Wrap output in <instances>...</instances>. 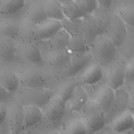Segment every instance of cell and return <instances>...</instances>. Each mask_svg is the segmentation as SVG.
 <instances>
[{
	"label": "cell",
	"mask_w": 134,
	"mask_h": 134,
	"mask_svg": "<svg viewBox=\"0 0 134 134\" xmlns=\"http://www.w3.org/2000/svg\"><path fill=\"white\" fill-rule=\"evenodd\" d=\"M90 49L93 60L103 69L107 68L118 57L117 48L103 35L96 38Z\"/></svg>",
	"instance_id": "cell-1"
},
{
	"label": "cell",
	"mask_w": 134,
	"mask_h": 134,
	"mask_svg": "<svg viewBox=\"0 0 134 134\" xmlns=\"http://www.w3.org/2000/svg\"><path fill=\"white\" fill-rule=\"evenodd\" d=\"M82 121L87 134H95L106 126L105 114L99 105L93 99L88 100L81 110Z\"/></svg>",
	"instance_id": "cell-2"
},
{
	"label": "cell",
	"mask_w": 134,
	"mask_h": 134,
	"mask_svg": "<svg viewBox=\"0 0 134 134\" xmlns=\"http://www.w3.org/2000/svg\"><path fill=\"white\" fill-rule=\"evenodd\" d=\"M55 94L54 91L46 88L21 87L16 91L17 98L23 106L35 105L41 109Z\"/></svg>",
	"instance_id": "cell-3"
},
{
	"label": "cell",
	"mask_w": 134,
	"mask_h": 134,
	"mask_svg": "<svg viewBox=\"0 0 134 134\" xmlns=\"http://www.w3.org/2000/svg\"><path fill=\"white\" fill-rule=\"evenodd\" d=\"M17 74L21 87L44 88L47 83V77L38 66H25Z\"/></svg>",
	"instance_id": "cell-4"
},
{
	"label": "cell",
	"mask_w": 134,
	"mask_h": 134,
	"mask_svg": "<svg viewBox=\"0 0 134 134\" xmlns=\"http://www.w3.org/2000/svg\"><path fill=\"white\" fill-rule=\"evenodd\" d=\"M127 61L118 57L106 68L105 85L115 91L124 85Z\"/></svg>",
	"instance_id": "cell-5"
},
{
	"label": "cell",
	"mask_w": 134,
	"mask_h": 134,
	"mask_svg": "<svg viewBox=\"0 0 134 134\" xmlns=\"http://www.w3.org/2000/svg\"><path fill=\"white\" fill-rule=\"evenodd\" d=\"M93 59L90 52L85 54H72L67 65L60 70V75L63 80L75 77Z\"/></svg>",
	"instance_id": "cell-6"
},
{
	"label": "cell",
	"mask_w": 134,
	"mask_h": 134,
	"mask_svg": "<svg viewBox=\"0 0 134 134\" xmlns=\"http://www.w3.org/2000/svg\"><path fill=\"white\" fill-rule=\"evenodd\" d=\"M66 108V103L56 94L41 108L42 116L54 123H58L63 118Z\"/></svg>",
	"instance_id": "cell-7"
},
{
	"label": "cell",
	"mask_w": 134,
	"mask_h": 134,
	"mask_svg": "<svg viewBox=\"0 0 134 134\" xmlns=\"http://www.w3.org/2000/svg\"><path fill=\"white\" fill-rule=\"evenodd\" d=\"M129 97V91L121 87L115 91V99L110 110L105 115L106 125L127 111Z\"/></svg>",
	"instance_id": "cell-8"
},
{
	"label": "cell",
	"mask_w": 134,
	"mask_h": 134,
	"mask_svg": "<svg viewBox=\"0 0 134 134\" xmlns=\"http://www.w3.org/2000/svg\"><path fill=\"white\" fill-rule=\"evenodd\" d=\"M127 34V25L113 13L110 22L103 36L108 38L118 48L124 41Z\"/></svg>",
	"instance_id": "cell-9"
},
{
	"label": "cell",
	"mask_w": 134,
	"mask_h": 134,
	"mask_svg": "<svg viewBox=\"0 0 134 134\" xmlns=\"http://www.w3.org/2000/svg\"><path fill=\"white\" fill-rule=\"evenodd\" d=\"M113 13L128 26L134 25V1H113L111 8Z\"/></svg>",
	"instance_id": "cell-10"
},
{
	"label": "cell",
	"mask_w": 134,
	"mask_h": 134,
	"mask_svg": "<svg viewBox=\"0 0 134 134\" xmlns=\"http://www.w3.org/2000/svg\"><path fill=\"white\" fill-rule=\"evenodd\" d=\"M104 69L94 60L92 61L77 75L80 83L92 85L98 83L104 77Z\"/></svg>",
	"instance_id": "cell-11"
},
{
	"label": "cell",
	"mask_w": 134,
	"mask_h": 134,
	"mask_svg": "<svg viewBox=\"0 0 134 134\" xmlns=\"http://www.w3.org/2000/svg\"><path fill=\"white\" fill-rule=\"evenodd\" d=\"M8 123L12 134H21L24 121L23 105L17 101L12 103L7 110Z\"/></svg>",
	"instance_id": "cell-12"
},
{
	"label": "cell",
	"mask_w": 134,
	"mask_h": 134,
	"mask_svg": "<svg viewBox=\"0 0 134 134\" xmlns=\"http://www.w3.org/2000/svg\"><path fill=\"white\" fill-rule=\"evenodd\" d=\"M72 55L67 48L50 51L47 57L48 63L53 69L60 71L69 63Z\"/></svg>",
	"instance_id": "cell-13"
},
{
	"label": "cell",
	"mask_w": 134,
	"mask_h": 134,
	"mask_svg": "<svg viewBox=\"0 0 134 134\" xmlns=\"http://www.w3.org/2000/svg\"><path fill=\"white\" fill-rule=\"evenodd\" d=\"M47 19L43 1L32 2L26 11L24 20L37 26Z\"/></svg>",
	"instance_id": "cell-14"
},
{
	"label": "cell",
	"mask_w": 134,
	"mask_h": 134,
	"mask_svg": "<svg viewBox=\"0 0 134 134\" xmlns=\"http://www.w3.org/2000/svg\"><path fill=\"white\" fill-rule=\"evenodd\" d=\"M109 125L111 130L115 133H125L133 127V115L126 111L114 119Z\"/></svg>",
	"instance_id": "cell-15"
},
{
	"label": "cell",
	"mask_w": 134,
	"mask_h": 134,
	"mask_svg": "<svg viewBox=\"0 0 134 134\" xmlns=\"http://www.w3.org/2000/svg\"><path fill=\"white\" fill-rule=\"evenodd\" d=\"M114 99L115 91L105 85L97 91L93 100L99 105L106 115L113 105Z\"/></svg>",
	"instance_id": "cell-16"
},
{
	"label": "cell",
	"mask_w": 134,
	"mask_h": 134,
	"mask_svg": "<svg viewBox=\"0 0 134 134\" xmlns=\"http://www.w3.org/2000/svg\"><path fill=\"white\" fill-rule=\"evenodd\" d=\"M20 46L21 54L30 65L38 66L43 64L44 61L39 45L22 42Z\"/></svg>",
	"instance_id": "cell-17"
},
{
	"label": "cell",
	"mask_w": 134,
	"mask_h": 134,
	"mask_svg": "<svg viewBox=\"0 0 134 134\" xmlns=\"http://www.w3.org/2000/svg\"><path fill=\"white\" fill-rule=\"evenodd\" d=\"M19 37L25 43L40 45L42 42L38 34L37 26L25 20L20 23Z\"/></svg>",
	"instance_id": "cell-18"
},
{
	"label": "cell",
	"mask_w": 134,
	"mask_h": 134,
	"mask_svg": "<svg viewBox=\"0 0 134 134\" xmlns=\"http://www.w3.org/2000/svg\"><path fill=\"white\" fill-rule=\"evenodd\" d=\"M133 27L127 26L125 39L120 46L117 48L118 57L128 61L133 58L134 55V31Z\"/></svg>",
	"instance_id": "cell-19"
},
{
	"label": "cell",
	"mask_w": 134,
	"mask_h": 134,
	"mask_svg": "<svg viewBox=\"0 0 134 134\" xmlns=\"http://www.w3.org/2000/svg\"><path fill=\"white\" fill-rule=\"evenodd\" d=\"M113 15L111 9H106L98 5L92 16L99 35H102L107 29Z\"/></svg>",
	"instance_id": "cell-20"
},
{
	"label": "cell",
	"mask_w": 134,
	"mask_h": 134,
	"mask_svg": "<svg viewBox=\"0 0 134 134\" xmlns=\"http://www.w3.org/2000/svg\"><path fill=\"white\" fill-rule=\"evenodd\" d=\"M37 28L39 36L42 41L51 38L63 29L61 21L48 18L37 25Z\"/></svg>",
	"instance_id": "cell-21"
},
{
	"label": "cell",
	"mask_w": 134,
	"mask_h": 134,
	"mask_svg": "<svg viewBox=\"0 0 134 134\" xmlns=\"http://www.w3.org/2000/svg\"><path fill=\"white\" fill-rule=\"evenodd\" d=\"M87 91L81 85L76 87L71 97L66 103L69 108L72 111L80 112L88 101Z\"/></svg>",
	"instance_id": "cell-22"
},
{
	"label": "cell",
	"mask_w": 134,
	"mask_h": 134,
	"mask_svg": "<svg viewBox=\"0 0 134 134\" xmlns=\"http://www.w3.org/2000/svg\"><path fill=\"white\" fill-rule=\"evenodd\" d=\"M0 86L10 93L16 92L19 86L17 74L5 68H0Z\"/></svg>",
	"instance_id": "cell-23"
},
{
	"label": "cell",
	"mask_w": 134,
	"mask_h": 134,
	"mask_svg": "<svg viewBox=\"0 0 134 134\" xmlns=\"http://www.w3.org/2000/svg\"><path fill=\"white\" fill-rule=\"evenodd\" d=\"M23 130L37 125L43 117L41 109L35 105L23 106Z\"/></svg>",
	"instance_id": "cell-24"
},
{
	"label": "cell",
	"mask_w": 134,
	"mask_h": 134,
	"mask_svg": "<svg viewBox=\"0 0 134 134\" xmlns=\"http://www.w3.org/2000/svg\"><path fill=\"white\" fill-rule=\"evenodd\" d=\"M0 59L11 63L16 60V47L14 40L0 36Z\"/></svg>",
	"instance_id": "cell-25"
},
{
	"label": "cell",
	"mask_w": 134,
	"mask_h": 134,
	"mask_svg": "<svg viewBox=\"0 0 134 134\" xmlns=\"http://www.w3.org/2000/svg\"><path fill=\"white\" fill-rule=\"evenodd\" d=\"M84 38L90 48L96 38L99 36L92 15H86L82 18Z\"/></svg>",
	"instance_id": "cell-26"
},
{
	"label": "cell",
	"mask_w": 134,
	"mask_h": 134,
	"mask_svg": "<svg viewBox=\"0 0 134 134\" xmlns=\"http://www.w3.org/2000/svg\"><path fill=\"white\" fill-rule=\"evenodd\" d=\"M79 85H81V84L76 77L66 79L63 80V82L59 85L55 92L66 103L76 87Z\"/></svg>",
	"instance_id": "cell-27"
},
{
	"label": "cell",
	"mask_w": 134,
	"mask_h": 134,
	"mask_svg": "<svg viewBox=\"0 0 134 134\" xmlns=\"http://www.w3.org/2000/svg\"><path fill=\"white\" fill-rule=\"evenodd\" d=\"M43 4L48 19L61 21L65 18L60 1L45 0Z\"/></svg>",
	"instance_id": "cell-28"
},
{
	"label": "cell",
	"mask_w": 134,
	"mask_h": 134,
	"mask_svg": "<svg viewBox=\"0 0 134 134\" xmlns=\"http://www.w3.org/2000/svg\"><path fill=\"white\" fill-rule=\"evenodd\" d=\"M70 38V35L62 29L46 41L50 51H53L66 48Z\"/></svg>",
	"instance_id": "cell-29"
},
{
	"label": "cell",
	"mask_w": 134,
	"mask_h": 134,
	"mask_svg": "<svg viewBox=\"0 0 134 134\" xmlns=\"http://www.w3.org/2000/svg\"><path fill=\"white\" fill-rule=\"evenodd\" d=\"M20 23L14 20H5L0 23V36L13 40L19 38Z\"/></svg>",
	"instance_id": "cell-30"
},
{
	"label": "cell",
	"mask_w": 134,
	"mask_h": 134,
	"mask_svg": "<svg viewBox=\"0 0 134 134\" xmlns=\"http://www.w3.org/2000/svg\"><path fill=\"white\" fill-rule=\"evenodd\" d=\"M25 1H0V15L10 16L19 13L25 5Z\"/></svg>",
	"instance_id": "cell-31"
},
{
	"label": "cell",
	"mask_w": 134,
	"mask_h": 134,
	"mask_svg": "<svg viewBox=\"0 0 134 134\" xmlns=\"http://www.w3.org/2000/svg\"><path fill=\"white\" fill-rule=\"evenodd\" d=\"M67 49L72 54H85L90 52L84 37H71L67 46Z\"/></svg>",
	"instance_id": "cell-32"
},
{
	"label": "cell",
	"mask_w": 134,
	"mask_h": 134,
	"mask_svg": "<svg viewBox=\"0 0 134 134\" xmlns=\"http://www.w3.org/2000/svg\"><path fill=\"white\" fill-rule=\"evenodd\" d=\"M62 28L65 30L71 37H84L82 19L69 20L64 18L61 21Z\"/></svg>",
	"instance_id": "cell-33"
},
{
	"label": "cell",
	"mask_w": 134,
	"mask_h": 134,
	"mask_svg": "<svg viewBox=\"0 0 134 134\" xmlns=\"http://www.w3.org/2000/svg\"><path fill=\"white\" fill-rule=\"evenodd\" d=\"M60 134H87L86 128L81 119H73L61 128Z\"/></svg>",
	"instance_id": "cell-34"
},
{
	"label": "cell",
	"mask_w": 134,
	"mask_h": 134,
	"mask_svg": "<svg viewBox=\"0 0 134 134\" xmlns=\"http://www.w3.org/2000/svg\"><path fill=\"white\" fill-rule=\"evenodd\" d=\"M65 18L69 20L82 19L83 16L80 13L74 0L60 1Z\"/></svg>",
	"instance_id": "cell-35"
},
{
	"label": "cell",
	"mask_w": 134,
	"mask_h": 134,
	"mask_svg": "<svg viewBox=\"0 0 134 134\" xmlns=\"http://www.w3.org/2000/svg\"><path fill=\"white\" fill-rule=\"evenodd\" d=\"M81 14L83 17L92 15L98 6L97 1L95 0H74Z\"/></svg>",
	"instance_id": "cell-36"
},
{
	"label": "cell",
	"mask_w": 134,
	"mask_h": 134,
	"mask_svg": "<svg viewBox=\"0 0 134 134\" xmlns=\"http://www.w3.org/2000/svg\"><path fill=\"white\" fill-rule=\"evenodd\" d=\"M134 82V58L127 61L125 70L124 85L129 88L133 87Z\"/></svg>",
	"instance_id": "cell-37"
},
{
	"label": "cell",
	"mask_w": 134,
	"mask_h": 134,
	"mask_svg": "<svg viewBox=\"0 0 134 134\" xmlns=\"http://www.w3.org/2000/svg\"><path fill=\"white\" fill-rule=\"evenodd\" d=\"M11 93L0 86V104L5 103L11 98Z\"/></svg>",
	"instance_id": "cell-38"
},
{
	"label": "cell",
	"mask_w": 134,
	"mask_h": 134,
	"mask_svg": "<svg viewBox=\"0 0 134 134\" xmlns=\"http://www.w3.org/2000/svg\"><path fill=\"white\" fill-rule=\"evenodd\" d=\"M129 97L128 104V107L127 111H129L132 115H133V87L131 90L129 92Z\"/></svg>",
	"instance_id": "cell-39"
},
{
	"label": "cell",
	"mask_w": 134,
	"mask_h": 134,
	"mask_svg": "<svg viewBox=\"0 0 134 134\" xmlns=\"http://www.w3.org/2000/svg\"><path fill=\"white\" fill-rule=\"evenodd\" d=\"M7 117V109L2 104H0V125H2Z\"/></svg>",
	"instance_id": "cell-40"
},
{
	"label": "cell",
	"mask_w": 134,
	"mask_h": 134,
	"mask_svg": "<svg viewBox=\"0 0 134 134\" xmlns=\"http://www.w3.org/2000/svg\"><path fill=\"white\" fill-rule=\"evenodd\" d=\"M98 5L106 9H110L113 1L111 0H98L97 1Z\"/></svg>",
	"instance_id": "cell-41"
},
{
	"label": "cell",
	"mask_w": 134,
	"mask_h": 134,
	"mask_svg": "<svg viewBox=\"0 0 134 134\" xmlns=\"http://www.w3.org/2000/svg\"><path fill=\"white\" fill-rule=\"evenodd\" d=\"M47 134H60L59 132L56 131H50V132H49Z\"/></svg>",
	"instance_id": "cell-42"
},
{
	"label": "cell",
	"mask_w": 134,
	"mask_h": 134,
	"mask_svg": "<svg viewBox=\"0 0 134 134\" xmlns=\"http://www.w3.org/2000/svg\"><path fill=\"white\" fill-rule=\"evenodd\" d=\"M95 134H108L107 133H106V132H103V131H99V132H97V133H96Z\"/></svg>",
	"instance_id": "cell-43"
},
{
	"label": "cell",
	"mask_w": 134,
	"mask_h": 134,
	"mask_svg": "<svg viewBox=\"0 0 134 134\" xmlns=\"http://www.w3.org/2000/svg\"><path fill=\"white\" fill-rule=\"evenodd\" d=\"M124 134H126V133H124Z\"/></svg>",
	"instance_id": "cell-44"
}]
</instances>
